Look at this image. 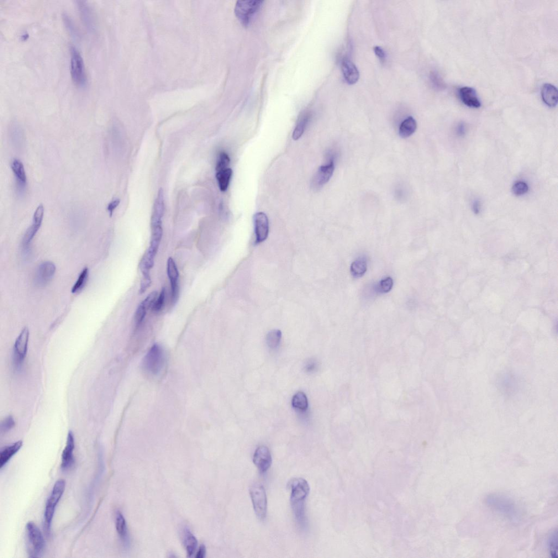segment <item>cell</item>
Returning a JSON list of instances; mask_svg holds the SVG:
<instances>
[{
	"label": "cell",
	"instance_id": "6da1fadb",
	"mask_svg": "<svg viewBox=\"0 0 558 558\" xmlns=\"http://www.w3.org/2000/svg\"><path fill=\"white\" fill-rule=\"evenodd\" d=\"M485 503L494 512L502 514L511 519H518V513L517 506L509 497L501 494H490L486 497Z\"/></svg>",
	"mask_w": 558,
	"mask_h": 558
},
{
	"label": "cell",
	"instance_id": "7a4b0ae2",
	"mask_svg": "<svg viewBox=\"0 0 558 558\" xmlns=\"http://www.w3.org/2000/svg\"><path fill=\"white\" fill-rule=\"evenodd\" d=\"M66 488V482L64 479H60L55 483L50 496L47 501L44 513V527L47 534L49 535L52 519L55 512L57 505L64 494Z\"/></svg>",
	"mask_w": 558,
	"mask_h": 558
},
{
	"label": "cell",
	"instance_id": "3957f363",
	"mask_svg": "<svg viewBox=\"0 0 558 558\" xmlns=\"http://www.w3.org/2000/svg\"><path fill=\"white\" fill-rule=\"evenodd\" d=\"M28 555L31 558L40 557L44 552L45 542L40 530L34 522L30 521L26 525Z\"/></svg>",
	"mask_w": 558,
	"mask_h": 558
},
{
	"label": "cell",
	"instance_id": "277c9868",
	"mask_svg": "<svg viewBox=\"0 0 558 558\" xmlns=\"http://www.w3.org/2000/svg\"><path fill=\"white\" fill-rule=\"evenodd\" d=\"M71 52V75L74 83L78 87L85 86L87 83V76L85 64L80 52L76 47H70Z\"/></svg>",
	"mask_w": 558,
	"mask_h": 558
},
{
	"label": "cell",
	"instance_id": "5b68a950",
	"mask_svg": "<svg viewBox=\"0 0 558 558\" xmlns=\"http://www.w3.org/2000/svg\"><path fill=\"white\" fill-rule=\"evenodd\" d=\"M262 1H239L237 2L235 12L240 23L247 27L251 21L262 6Z\"/></svg>",
	"mask_w": 558,
	"mask_h": 558
},
{
	"label": "cell",
	"instance_id": "8992f818",
	"mask_svg": "<svg viewBox=\"0 0 558 558\" xmlns=\"http://www.w3.org/2000/svg\"><path fill=\"white\" fill-rule=\"evenodd\" d=\"M250 495L257 517L265 519L267 512V498L266 489L262 485L256 483L250 488Z\"/></svg>",
	"mask_w": 558,
	"mask_h": 558
},
{
	"label": "cell",
	"instance_id": "52a82bcc",
	"mask_svg": "<svg viewBox=\"0 0 558 558\" xmlns=\"http://www.w3.org/2000/svg\"><path fill=\"white\" fill-rule=\"evenodd\" d=\"M164 363V352L159 345H154L145 357L144 366L145 369L152 374H158L162 369Z\"/></svg>",
	"mask_w": 558,
	"mask_h": 558
},
{
	"label": "cell",
	"instance_id": "ba28073f",
	"mask_svg": "<svg viewBox=\"0 0 558 558\" xmlns=\"http://www.w3.org/2000/svg\"><path fill=\"white\" fill-rule=\"evenodd\" d=\"M289 485L291 489V503H305L310 493L308 481L303 478H295L291 480Z\"/></svg>",
	"mask_w": 558,
	"mask_h": 558
},
{
	"label": "cell",
	"instance_id": "9c48e42d",
	"mask_svg": "<svg viewBox=\"0 0 558 558\" xmlns=\"http://www.w3.org/2000/svg\"><path fill=\"white\" fill-rule=\"evenodd\" d=\"M56 266L50 261L44 262L39 266L35 274V282L39 287H44L53 278Z\"/></svg>",
	"mask_w": 558,
	"mask_h": 558
},
{
	"label": "cell",
	"instance_id": "30bf717a",
	"mask_svg": "<svg viewBox=\"0 0 558 558\" xmlns=\"http://www.w3.org/2000/svg\"><path fill=\"white\" fill-rule=\"evenodd\" d=\"M335 164L331 160L328 164L320 166L313 177L312 187L314 190H319L327 184L333 175Z\"/></svg>",
	"mask_w": 558,
	"mask_h": 558
},
{
	"label": "cell",
	"instance_id": "8fae6325",
	"mask_svg": "<svg viewBox=\"0 0 558 558\" xmlns=\"http://www.w3.org/2000/svg\"><path fill=\"white\" fill-rule=\"evenodd\" d=\"M44 214V208L43 205L40 204L35 210L33 217V223L30 226L24 235L23 244L25 249L28 248L30 242L33 240L36 234L40 228L43 222Z\"/></svg>",
	"mask_w": 558,
	"mask_h": 558
},
{
	"label": "cell",
	"instance_id": "7c38bea8",
	"mask_svg": "<svg viewBox=\"0 0 558 558\" xmlns=\"http://www.w3.org/2000/svg\"><path fill=\"white\" fill-rule=\"evenodd\" d=\"M77 3L83 25L88 32L94 33L96 30V23L92 7L86 1H78Z\"/></svg>",
	"mask_w": 558,
	"mask_h": 558
},
{
	"label": "cell",
	"instance_id": "4fadbf2b",
	"mask_svg": "<svg viewBox=\"0 0 558 558\" xmlns=\"http://www.w3.org/2000/svg\"><path fill=\"white\" fill-rule=\"evenodd\" d=\"M256 243L264 241L269 234V220L267 215L263 212L256 213L254 215Z\"/></svg>",
	"mask_w": 558,
	"mask_h": 558
},
{
	"label": "cell",
	"instance_id": "5bb4252c",
	"mask_svg": "<svg viewBox=\"0 0 558 558\" xmlns=\"http://www.w3.org/2000/svg\"><path fill=\"white\" fill-rule=\"evenodd\" d=\"M29 330L25 327L16 339L14 344V356L15 361L20 364L25 359L27 354L29 340Z\"/></svg>",
	"mask_w": 558,
	"mask_h": 558
},
{
	"label": "cell",
	"instance_id": "9a60e30c",
	"mask_svg": "<svg viewBox=\"0 0 558 558\" xmlns=\"http://www.w3.org/2000/svg\"><path fill=\"white\" fill-rule=\"evenodd\" d=\"M253 462L262 473L269 470L272 463V457L268 447L266 446L258 447L254 455Z\"/></svg>",
	"mask_w": 558,
	"mask_h": 558
},
{
	"label": "cell",
	"instance_id": "2e32d148",
	"mask_svg": "<svg viewBox=\"0 0 558 558\" xmlns=\"http://www.w3.org/2000/svg\"><path fill=\"white\" fill-rule=\"evenodd\" d=\"M75 449V439L72 431L68 434L66 445L62 454L61 468L64 471H67L75 464V458L73 452Z\"/></svg>",
	"mask_w": 558,
	"mask_h": 558
},
{
	"label": "cell",
	"instance_id": "e0dca14e",
	"mask_svg": "<svg viewBox=\"0 0 558 558\" xmlns=\"http://www.w3.org/2000/svg\"><path fill=\"white\" fill-rule=\"evenodd\" d=\"M167 273L171 284L172 302L175 304L178 298L179 273L175 262L171 257L167 260Z\"/></svg>",
	"mask_w": 558,
	"mask_h": 558
},
{
	"label": "cell",
	"instance_id": "ac0fdd59",
	"mask_svg": "<svg viewBox=\"0 0 558 558\" xmlns=\"http://www.w3.org/2000/svg\"><path fill=\"white\" fill-rule=\"evenodd\" d=\"M164 212V192L160 188L158 193L151 217V228L161 226L162 218Z\"/></svg>",
	"mask_w": 558,
	"mask_h": 558
},
{
	"label": "cell",
	"instance_id": "d6986e66",
	"mask_svg": "<svg viewBox=\"0 0 558 558\" xmlns=\"http://www.w3.org/2000/svg\"><path fill=\"white\" fill-rule=\"evenodd\" d=\"M11 168L16 178L17 191L20 196L25 191L27 178L23 162L19 159H14L11 164Z\"/></svg>",
	"mask_w": 558,
	"mask_h": 558
},
{
	"label": "cell",
	"instance_id": "ffe728a7",
	"mask_svg": "<svg viewBox=\"0 0 558 558\" xmlns=\"http://www.w3.org/2000/svg\"><path fill=\"white\" fill-rule=\"evenodd\" d=\"M459 93L462 102L466 106L475 109L481 107V102L475 89L470 87H462L460 88Z\"/></svg>",
	"mask_w": 558,
	"mask_h": 558
},
{
	"label": "cell",
	"instance_id": "44dd1931",
	"mask_svg": "<svg viewBox=\"0 0 558 558\" xmlns=\"http://www.w3.org/2000/svg\"><path fill=\"white\" fill-rule=\"evenodd\" d=\"M342 71L345 80L350 85H354L359 80V73L356 65L348 58L342 61Z\"/></svg>",
	"mask_w": 558,
	"mask_h": 558
},
{
	"label": "cell",
	"instance_id": "7402d4cb",
	"mask_svg": "<svg viewBox=\"0 0 558 558\" xmlns=\"http://www.w3.org/2000/svg\"><path fill=\"white\" fill-rule=\"evenodd\" d=\"M116 528L125 548H128L130 541L127 523L123 514L120 511H118L116 514Z\"/></svg>",
	"mask_w": 558,
	"mask_h": 558
},
{
	"label": "cell",
	"instance_id": "603a6c76",
	"mask_svg": "<svg viewBox=\"0 0 558 558\" xmlns=\"http://www.w3.org/2000/svg\"><path fill=\"white\" fill-rule=\"evenodd\" d=\"M541 97L547 106L551 108L556 107L558 98L557 88L552 84H544L541 89Z\"/></svg>",
	"mask_w": 558,
	"mask_h": 558
},
{
	"label": "cell",
	"instance_id": "cb8c5ba5",
	"mask_svg": "<svg viewBox=\"0 0 558 558\" xmlns=\"http://www.w3.org/2000/svg\"><path fill=\"white\" fill-rule=\"evenodd\" d=\"M23 442L19 440L8 446H4L0 452V468L6 465L12 457L16 454L23 446Z\"/></svg>",
	"mask_w": 558,
	"mask_h": 558
},
{
	"label": "cell",
	"instance_id": "d4e9b609",
	"mask_svg": "<svg viewBox=\"0 0 558 558\" xmlns=\"http://www.w3.org/2000/svg\"><path fill=\"white\" fill-rule=\"evenodd\" d=\"M311 118V113L308 112H304L300 116L296 127L293 131L292 135L293 140H298L301 138Z\"/></svg>",
	"mask_w": 558,
	"mask_h": 558
},
{
	"label": "cell",
	"instance_id": "484cf974",
	"mask_svg": "<svg viewBox=\"0 0 558 558\" xmlns=\"http://www.w3.org/2000/svg\"><path fill=\"white\" fill-rule=\"evenodd\" d=\"M183 542L188 556L192 557L197 550L198 541L196 536L188 528H185L183 530Z\"/></svg>",
	"mask_w": 558,
	"mask_h": 558
},
{
	"label": "cell",
	"instance_id": "4316f807",
	"mask_svg": "<svg viewBox=\"0 0 558 558\" xmlns=\"http://www.w3.org/2000/svg\"><path fill=\"white\" fill-rule=\"evenodd\" d=\"M417 128V123L412 117L404 120L399 128V134L402 138H407L413 135Z\"/></svg>",
	"mask_w": 558,
	"mask_h": 558
},
{
	"label": "cell",
	"instance_id": "83f0119b",
	"mask_svg": "<svg viewBox=\"0 0 558 558\" xmlns=\"http://www.w3.org/2000/svg\"><path fill=\"white\" fill-rule=\"evenodd\" d=\"M232 175H233V170L230 168H227L217 172L216 178H217L221 191L225 192L227 190Z\"/></svg>",
	"mask_w": 558,
	"mask_h": 558
},
{
	"label": "cell",
	"instance_id": "f1b7e54d",
	"mask_svg": "<svg viewBox=\"0 0 558 558\" xmlns=\"http://www.w3.org/2000/svg\"><path fill=\"white\" fill-rule=\"evenodd\" d=\"M367 269L366 260L364 258H360L352 263L351 273L353 277L359 278L365 275Z\"/></svg>",
	"mask_w": 558,
	"mask_h": 558
},
{
	"label": "cell",
	"instance_id": "f546056e",
	"mask_svg": "<svg viewBox=\"0 0 558 558\" xmlns=\"http://www.w3.org/2000/svg\"><path fill=\"white\" fill-rule=\"evenodd\" d=\"M292 404L293 408L305 411L309 406L308 398L306 395L303 392H299L293 396L292 399Z\"/></svg>",
	"mask_w": 558,
	"mask_h": 558
},
{
	"label": "cell",
	"instance_id": "4dcf8cb0",
	"mask_svg": "<svg viewBox=\"0 0 558 558\" xmlns=\"http://www.w3.org/2000/svg\"><path fill=\"white\" fill-rule=\"evenodd\" d=\"M89 278V270L86 267L82 271L77 281L72 287L73 293H78L81 292L85 287Z\"/></svg>",
	"mask_w": 558,
	"mask_h": 558
},
{
	"label": "cell",
	"instance_id": "1f68e13d",
	"mask_svg": "<svg viewBox=\"0 0 558 558\" xmlns=\"http://www.w3.org/2000/svg\"><path fill=\"white\" fill-rule=\"evenodd\" d=\"M282 333L280 330H272L266 336V343L271 349L277 348L280 343Z\"/></svg>",
	"mask_w": 558,
	"mask_h": 558
},
{
	"label": "cell",
	"instance_id": "d6a6232c",
	"mask_svg": "<svg viewBox=\"0 0 558 558\" xmlns=\"http://www.w3.org/2000/svg\"><path fill=\"white\" fill-rule=\"evenodd\" d=\"M547 547L552 558L558 557V531L555 530L551 533L547 539Z\"/></svg>",
	"mask_w": 558,
	"mask_h": 558
},
{
	"label": "cell",
	"instance_id": "836d02e7",
	"mask_svg": "<svg viewBox=\"0 0 558 558\" xmlns=\"http://www.w3.org/2000/svg\"><path fill=\"white\" fill-rule=\"evenodd\" d=\"M62 17L66 28L72 38L76 39L80 38V34H79L76 26L70 15L65 13L63 14Z\"/></svg>",
	"mask_w": 558,
	"mask_h": 558
},
{
	"label": "cell",
	"instance_id": "e575fe53",
	"mask_svg": "<svg viewBox=\"0 0 558 558\" xmlns=\"http://www.w3.org/2000/svg\"><path fill=\"white\" fill-rule=\"evenodd\" d=\"M393 286V280L390 277L383 279L377 284L376 291L379 293H386L390 291Z\"/></svg>",
	"mask_w": 558,
	"mask_h": 558
},
{
	"label": "cell",
	"instance_id": "d590c367",
	"mask_svg": "<svg viewBox=\"0 0 558 558\" xmlns=\"http://www.w3.org/2000/svg\"><path fill=\"white\" fill-rule=\"evenodd\" d=\"M230 163V159L227 154L225 152H221L218 160L217 162V166H216V171L217 172L222 171L228 168Z\"/></svg>",
	"mask_w": 558,
	"mask_h": 558
},
{
	"label": "cell",
	"instance_id": "8d00e7d4",
	"mask_svg": "<svg viewBox=\"0 0 558 558\" xmlns=\"http://www.w3.org/2000/svg\"><path fill=\"white\" fill-rule=\"evenodd\" d=\"M528 184L523 182H518L515 183L513 187V193L517 196H521L528 192Z\"/></svg>",
	"mask_w": 558,
	"mask_h": 558
},
{
	"label": "cell",
	"instance_id": "74e56055",
	"mask_svg": "<svg viewBox=\"0 0 558 558\" xmlns=\"http://www.w3.org/2000/svg\"><path fill=\"white\" fill-rule=\"evenodd\" d=\"M165 299V288H162L159 297L157 298L154 307H153L152 308L153 311H154L155 312H159L160 311L162 307H164Z\"/></svg>",
	"mask_w": 558,
	"mask_h": 558
},
{
	"label": "cell",
	"instance_id": "f35d334b",
	"mask_svg": "<svg viewBox=\"0 0 558 558\" xmlns=\"http://www.w3.org/2000/svg\"><path fill=\"white\" fill-rule=\"evenodd\" d=\"M147 309L144 307V305L141 303L139 305L138 308L136 310L135 314V321L136 324L139 325L142 322L146 317L147 313Z\"/></svg>",
	"mask_w": 558,
	"mask_h": 558
},
{
	"label": "cell",
	"instance_id": "ab89813d",
	"mask_svg": "<svg viewBox=\"0 0 558 558\" xmlns=\"http://www.w3.org/2000/svg\"><path fill=\"white\" fill-rule=\"evenodd\" d=\"M143 276L140 282L139 291L140 294L145 293L147 289L150 287L152 283L150 273L143 274Z\"/></svg>",
	"mask_w": 558,
	"mask_h": 558
},
{
	"label": "cell",
	"instance_id": "60d3db41",
	"mask_svg": "<svg viewBox=\"0 0 558 558\" xmlns=\"http://www.w3.org/2000/svg\"><path fill=\"white\" fill-rule=\"evenodd\" d=\"M157 296L158 293L157 291L152 292L141 303L144 305L147 310L152 309L158 298Z\"/></svg>",
	"mask_w": 558,
	"mask_h": 558
},
{
	"label": "cell",
	"instance_id": "b9f144b4",
	"mask_svg": "<svg viewBox=\"0 0 558 558\" xmlns=\"http://www.w3.org/2000/svg\"><path fill=\"white\" fill-rule=\"evenodd\" d=\"M15 425L14 418L12 416H8L3 421L1 427L2 433H7V432L13 429Z\"/></svg>",
	"mask_w": 558,
	"mask_h": 558
},
{
	"label": "cell",
	"instance_id": "7bdbcfd3",
	"mask_svg": "<svg viewBox=\"0 0 558 558\" xmlns=\"http://www.w3.org/2000/svg\"><path fill=\"white\" fill-rule=\"evenodd\" d=\"M431 80L436 88H441L444 87V83L441 80L440 77L438 75V74L435 73H432L431 75Z\"/></svg>",
	"mask_w": 558,
	"mask_h": 558
},
{
	"label": "cell",
	"instance_id": "ee69618b",
	"mask_svg": "<svg viewBox=\"0 0 558 558\" xmlns=\"http://www.w3.org/2000/svg\"><path fill=\"white\" fill-rule=\"evenodd\" d=\"M374 51L379 60H380L382 64H383V63L385 62L386 60L385 52H384L383 50L379 46L375 47Z\"/></svg>",
	"mask_w": 558,
	"mask_h": 558
},
{
	"label": "cell",
	"instance_id": "f6af8a7d",
	"mask_svg": "<svg viewBox=\"0 0 558 558\" xmlns=\"http://www.w3.org/2000/svg\"><path fill=\"white\" fill-rule=\"evenodd\" d=\"M120 203V200L119 199H116L115 200H113V201L109 203L107 207V209L110 214V217H112L115 209L118 207Z\"/></svg>",
	"mask_w": 558,
	"mask_h": 558
},
{
	"label": "cell",
	"instance_id": "bcb514c9",
	"mask_svg": "<svg viewBox=\"0 0 558 558\" xmlns=\"http://www.w3.org/2000/svg\"><path fill=\"white\" fill-rule=\"evenodd\" d=\"M206 554V547L204 545L200 546L199 551L196 556V558H204Z\"/></svg>",
	"mask_w": 558,
	"mask_h": 558
},
{
	"label": "cell",
	"instance_id": "7dc6e473",
	"mask_svg": "<svg viewBox=\"0 0 558 558\" xmlns=\"http://www.w3.org/2000/svg\"><path fill=\"white\" fill-rule=\"evenodd\" d=\"M317 366V364H316L315 361H310L308 363L306 366V370L308 372H312L315 370Z\"/></svg>",
	"mask_w": 558,
	"mask_h": 558
},
{
	"label": "cell",
	"instance_id": "c3c4849f",
	"mask_svg": "<svg viewBox=\"0 0 558 558\" xmlns=\"http://www.w3.org/2000/svg\"><path fill=\"white\" fill-rule=\"evenodd\" d=\"M480 204H479L478 202L476 201L475 203V204H474V206H473L474 211H475V212L476 214H478V213H479V212H480Z\"/></svg>",
	"mask_w": 558,
	"mask_h": 558
}]
</instances>
